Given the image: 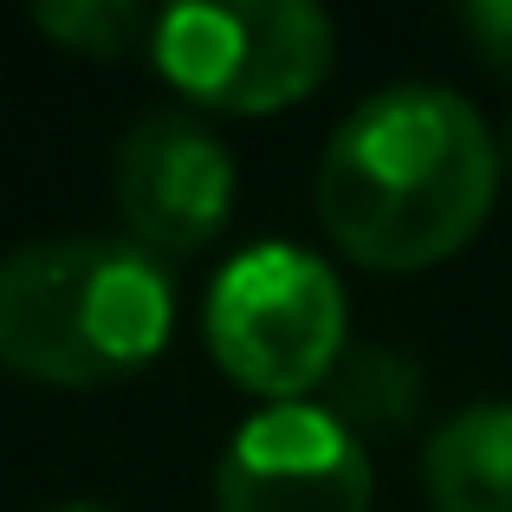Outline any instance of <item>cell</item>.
I'll use <instances>...</instances> for the list:
<instances>
[{
    "mask_svg": "<svg viewBox=\"0 0 512 512\" xmlns=\"http://www.w3.org/2000/svg\"><path fill=\"white\" fill-rule=\"evenodd\" d=\"M506 156H512V130H506Z\"/></svg>",
    "mask_w": 512,
    "mask_h": 512,
    "instance_id": "cell-12",
    "label": "cell"
},
{
    "mask_svg": "<svg viewBox=\"0 0 512 512\" xmlns=\"http://www.w3.org/2000/svg\"><path fill=\"white\" fill-rule=\"evenodd\" d=\"M338 33L305 0H195L156 13V72L208 111H286L325 85Z\"/></svg>",
    "mask_w": 512,
    "mask_h": 512,
    "instance_id": "cell-4",
    "label": "cell"
},
{
    "mask_svg": "<svg viewBox=\"0 0 512 512\" xmlns=\"http://www.w3.org/2000/svg\"><path fill=\"white\" fill-rule=\"evenodd\" d=\"M422 480L435 512H512V402H474L428 435Z\"/></svg>",
    "mask_w": 512,
    "mask_h": 512,
    "instance_id": "cell-7",
    "label": "cell"
},
{
    "mask_svg": "<svg viewBox=\"0 0 512 512\" xmlns=\"http://www.w3.org/2000/svg\"><path fill=\"white\" fill-rule=\"evenodd\" d=\"M208 350L240 389L273 402H299L305 389L331 383L344 357V286L305 247L266 240L227 260L208 286L201 312Z\"/></svg>",
    "mask_w": 512,
    "mask_h": 512,
    "instance_id": "cell-3",
    "label": "cell"
},
{
    "mask_svg": "<svg viewBox=\"0 0 512 512\" xmlns=\"http://www.w3.org/2000/svg\"><path fill=\"white\" fill-rule=\"evenodd\" d=\"M52 512H117V506H104V500H65V506H52Z\"/></svg>",
    "mask_w": 512,
    "mask_h": 512,
    "instance_id": "cell-11",
    "label": "cell"
},
{
    "mask_svg": "<svg viewBox=\"0 0 512 512\" xmlns=\"http://www.w3.org/2000/svg\"><path fill=\"white\" fill-rule=\"evenodd\" d=\"M461 26L493 72H512V0H474V7H461Z\"/></svg>",
    "mask_w": 512,
    "mask_h": 512,
    "instance_id": "cell-10",
    "label": "cell"
},
{
    "mask_svg": "<svg viewBox=\"0 0 512 512\" xmlns=\"http://www.w3.org/2000/svg\"><path fill=\"white\" fill-rule=\"evenodd\" d=\"M33 26L46 39H59L65 52L117 59V52L156 33V13L137 7V0H52V7H33Z\"/></svg>",
    "mask_w": 512,
    "mask_h": 512,
    "instance_id": "cell-9",
    "label": "cell"
},
{
    "mask_svg": "<svg viewBox=\"0 0 512 512\" xmlns=\"http://www.w3.org/2000/svg\"><path fill=\"white\" fill-rule=\"evenodd\" d=\"M117 214L143 253H195L227 227L234 163L188 111H156L117 143Z\"/></svg>",
    "mask_w": 512,
    "mask_h": 512,
    "instance_id": "cell-6",
    "label": "cell"
},
{
    "mask_svg": "<svg viewBox=\"0 0 512 512\" xmlns=\"http://www.w3.org/2000/svg\"><path fill=\"white\" fill-rule=\"evenodd\" d=\"M175 292L137 240L59 234L0 260V363L59 389L137 376L169 344Z\"/></svg>",
    "mask_w": 512,
    "mask_h": 512,
    "instance_id": "cell-2",
    "label": "cell"
},
{
    "mask_svg": "<svg viewBox=\"0 0 512 512\" xmlns=\"http://www.w3.org/2000/svg\"><path fill=\"white\" fill-rule=\"evenodd\" d=\"M325 389H331L325 409L338 415L357 441L363 435H396V428L422 409V370H415V357H402V350H389V344H350Z\"/></svg>",
    "mask_w": 512,
    "mask_h": 512,
    "instance_id": "cell-8",
    "label": "cell"
},
{
    "mask_svg": "<svg viewBox=\"0 0 512 512\" xmlns=\"http://www.w3.org/2000/svg\"><path fill=\"white\" fill-rule=\"evenodd\" d=\"M214 512H370V461L331 409L273 402L221 454Z\"/></svg>",
    "mask_w": 512,
    "mask_h": 512,
    "instance_id": "cell-5",
    "label": "cell"
},
{
    "mask_svg": "<svg viewBox=\"0 0 512 512\" xmlns=\"http://www.w3.org/2000/svg\"><path fill=\"white\" fill-rule=\"evenodd\" d=\"M500 195V150L448 85H389L331 130L318 221L357 266L422 273L480 234Z\"/></svg>",
    "mask_w": 512,
    "mask_h": 512,
    "instance_id": "cell-1",
    "label": "cell"
}]
</instances>
